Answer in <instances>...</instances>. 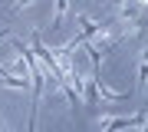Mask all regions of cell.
Masks as SVG:
<instances>
[{"label": "cell", "mask_w": 148, "mask_h": 132, "mask_svg": "<svg viewBox=\"0 0 148 132\" xmlns=\"http://www.w3.org/2000/svg\"><path fill=\"white\" fill-rule=\"evenodd\" d=\"M66 10H69V0H53V17H49V30H56V26L63 23Z\"/></svg>", "instance_id": "cell-1"}, {"label": "cell", "mask_w": 148, "mask_h": 132, "mask_svg": "<svg viewBox=\"0 0 148 132\" xmlns=\"http://www.w3.org/2000/svg\"><path fill=\"white\" fill-rule=\"evenodd\" d=\"M135 3H138V7H142V10H148V0H135Z\"/></svg>", "instance_id": "cell-3"}, {"label": "cell", "mask_w": 148, "mask_h": 132, "mask_svg": "<svg viewBox=\"0 0 148 132\" xmlns=\"http://www.w3.org/2000/svg\"><path fill=\"white\" fill-rule=\"evenodd\" d=\"M33 3H36V0H13L10 10H13V13H20V10H27V7H33Z\"/></svg>", "instance_id": "cell-2"}]
</instances>
